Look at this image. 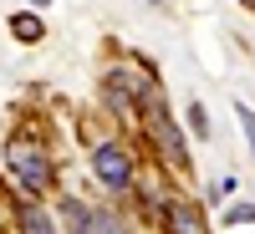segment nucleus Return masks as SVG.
Listing matches in <instances>:
<instances>
[{
    "instance_id": "9",
    "label": "nucleus",
    "mask_w": 255,
    "mask_h": 234,
    "mask_svg": "<svg viewBox=\"0 0 255 234\" xmlns=\"http://www.w3.org/2000/svg\"><path fill=\"white\" fill-rule=\"evenodd\" d=\"M26 229H51V214H41V209H26V219H20Z\"/></svg>"
},
{
    "instance_id": "3",
    "label": "nucleus",
    "mask_w": 255,
    "mask_h": 234,
    "mask_svg": "<svg viewBox=\"0 0 255 234\" xmlns=\"http://www.w3.org/2000/svg\"><path fill=\"white\" fill-rule=\"evenodd\" d=\"M143 102H148V127H153V143H158V153L174 163V168H184L189 163V153H184V138L174 133V122L163 117V107H158V97L153 92H143Z\"/></svg>"
},
{
    "instance_id": "6",
    "label": "nucleus",
    "mask_w": 255,
    "mask_h": 234,
    "mask_svg": "<svg viewBox=\"0 0 255 234\" xmlns=\"http://www.w3.org/2000/svg\"><path fill=\"white\" fill-rule=\"evenodd\" d=\"M61 219H67V229H87V209H82L77 199H67L61 204Z\"/></svg>"
},
{
    "instance_id": "7",
    "label": "nucleus",
    "mask_w": 255,
    "mask_h": 234,
    "mask_svg": "<svg viewBox=\"0 0 255 234\" xmlns=\"http://www.w3.org/2000/svg\"><path fill=\"white\" fill-rule=\"evenodd\" d=\"M225 224H255V204H235L225 214Z\"/></svg>"
},
{
    "instance_id": "1",
    "label": "nucleus",
    "mask_w": 255,
    "mask_h": 234,
    "mask_svg": "<svg viewBox=\"0 0 255 234\" xmlns=\"http://www.w3.org/2000/svg\"><path fill=\"white\" fill-rule=\"evenodd\" d=\"M5 163H10V173H15V183L26 188V194H41V188H51V163H46V153H41L36 143L10 138V143H5Z\"/></svg>"
},
{
    "instance_id": "8",
    "label": "nucleus",
    "mask_w": 255,
    "mask_h": 234,
    "mask_svg": "<svg viewBox=\"0 0 255 234\" xmlns=\"http://www.w3.org/2000/svg\"><path fill=\"white\" fill-rule=\"evenodd\" d=\"M189 127H194V138H209V117H204V107H199V102L189 107Z\"/></svg>"
},
{
    "instance_id": "5",
    "label": "nucleus",
    "mask_w": 255,
    "mask_h": 234,
    "mask_svg": "<svg viewBox=\"0 0 255 234\" xmlns=\"http://www.w3.org/2000/svg\"><path fill=\"white\" fill-rule=\"evenodd\" d=\"M10 31H15V41H41V20L36 15H15Z\"/></svg>"
},
{
    "instance_id": "4",
    "label": "nucleus",
    "mask_w": 255,
    "mask_h": 234,
    "mask_svg": "<svg viewBox=\"0 0 255 234\" xmlns=\"http://www.w3.org/2000/svg\"><path fill=\"white\" fill-rule=\"evenodd\" d=\"M168 224H174V229H204V219L194 214V209H184V204L168 209Z\"/></svg>"
},
{
    "instance_id": "2",
    "label": "nucleus",
    "mask_w": 255,
    "mask_h": 234,
    "mask_svg": "<svg viewBox=\"0 0 255 234\" xmlns=\"http://www.w3.org/2000/svg\"><path fill=\"white\" fill-rule=\"evenodd\" d=\"M92 168H97V178L108 183L113 194L133 188V158H128L118 143H97V148H92Z\"/></svg>"
},
{
    "instance_id": "10",
    "label": "nucleus",
    "mask_w": 255,
    "mask_h": 234,
    "mask_svg": "<svg viewBox=\"0 0 255 234\" xmlns=\"http://www.w3.org/2000/svg\"><path fill=\"white\" fill-rule=\"evenodd\" d=\"M235 117L245 122V138H250V153H255V112L250 107H235Z\"/></svg>"
}]
</instances>
